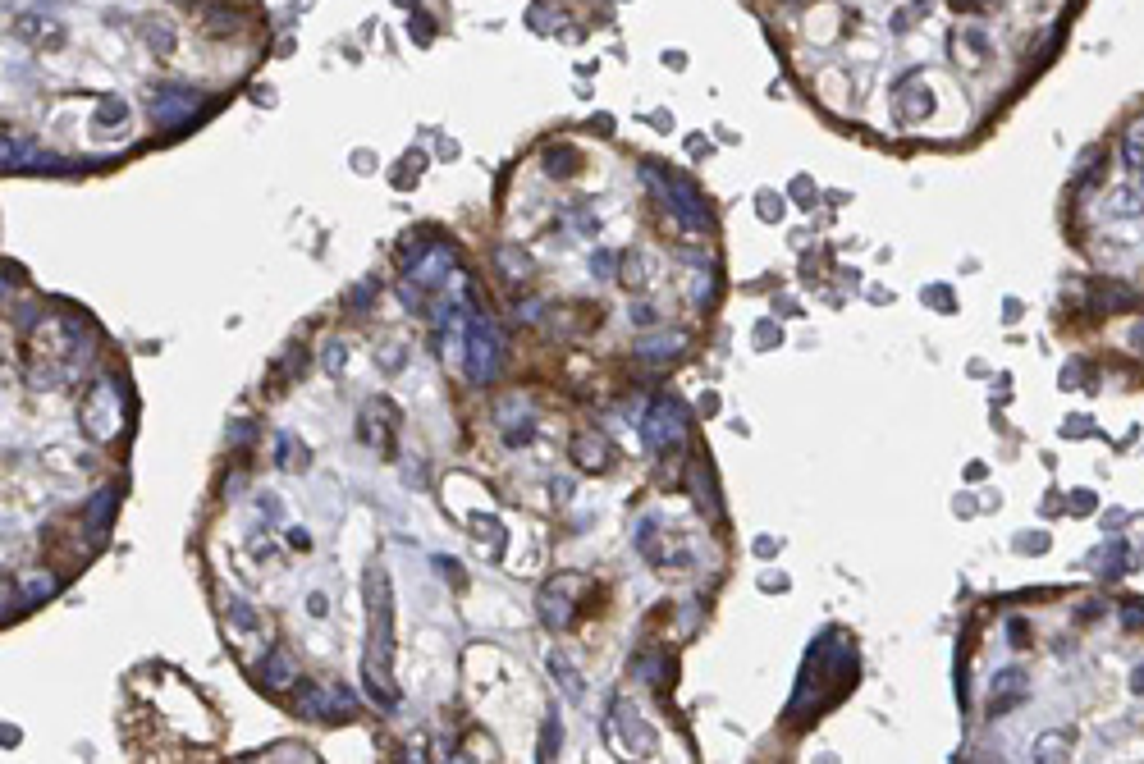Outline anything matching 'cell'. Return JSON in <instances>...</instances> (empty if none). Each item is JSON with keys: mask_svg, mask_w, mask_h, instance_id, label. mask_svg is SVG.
Segmentation results:
<instances>
[{"mask_svg": "<svg viewBox=\"0 0 1144 764\" xmlns=\"http://www.w3.org/2000/svg\"><path fill=\"white\" fill-rule=\"evenodd\" d=\"M966 714L993 760H1144V600L1021 591L966 641Z\"/></svg>", "mask_w": 1144, "mask_h": 764, "instance_id": "7a4b0ae2", "label": "cell"}, {"mask_svg": "<svg viewBox=\"0 0 1144 764\" xmlns=\"http://www.w3.org/2000/svg\"><path fill=\"white\" fill-rule=\"evenodd\" d=\"M1062 229L1094 280L1144 302V106L1085 151L1067 183Z\"/></svg>", "mask_w": 1144, "mask_h": 764, "instance_id": "3957f363", "label": "cell"}, {"mask_svg": "<svg viewBox=\"0 0 1144 764\" xmlns=\"http://www.w3.org/2000/svg\"><path fill=\"white\" fill-rule=\"evenodd\" d=\"M1085 0H769L765 28L838 129L957 147L1062 51Z\"/></svg>", "mask_w": 1144, "mask_h": 764, "instance_id": "6da1fadb", "label": "cell"}]
</instances>
